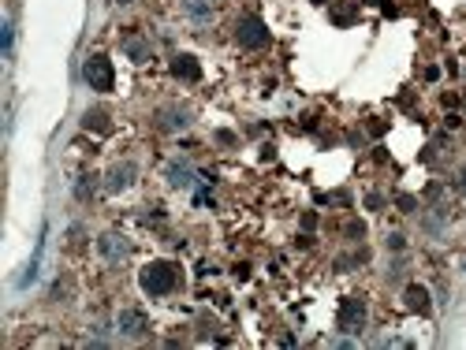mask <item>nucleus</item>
Instances as JSON below:
<instances>
[{
  "mask_svg": "<svg viewBox=\"0 0 466 350\" xmlns=\"http://www.w3.org/2000/svg\"><path fill=\"white\" fill-rule=\"evenodd\" d=\"M139 283H142V291L150 294V298H164V294H172L179 287V272H176L172 261H150L142 269Z\"/></svg>",
  "mask_w": 466,
  "mask_h": 350,
  "instance_id": "f257e3e1",
  "label": "nucleus"
},
{
  "mask_svg": "<svg viewBox=\"0 0 466 350\" xmlns=\"http://www.w3.org/2000/svg\"><path fill=\"white\" fill-rule=\"evenodd\" d=\"M82 79L90 82V90H97V94H108V90L116 86V71H112V60L108 56H90L86 63H82Z\"/></svg>",
  "mask_w": 466,
  "mask_h": 350,
  "instance_id": "f03ea898",
  "label": "nucleus"
},
{
  "mask_svg": "<svg viewBox=\"0 0 466 350\" xmlns=\"http://www.w3.org/2000/svg\"><path fill=\"white\" fill-rule=\"evenodd\" d=\"M235 41H239L243 49H265V45L272 41V34L258 15H243V19L235 23Z\"/></svg>",
  "mask_w": 466,
  "mask_h": 350,
  "instance_id": "7ed1b4c3",
  "label": "nucleus"
},
{
  "mask_svg": "<svg viewBox=\"0 0 466 350\" xmlns=\"http://www.w3.org/2000/svg\"><path fill=\"white\" fill-rule=\"evenodd\" d=\"M336 328L347 331V336H354V331L365 328V302L358 294H347L340 302V317H336Z\"/></svg>",
  "mask_w": 466,
  "mask_h": 350,
  "instance_id": "20e7f679",
  "label": "nucleus"
},
{
  "mask_svg": "<svg viewBox=\"0 0 466 350\" xmlns=\"http://www.w3.org/2000/svg\"><path fill=\"white\" fill-rule=\"evenodd\" d=\"M168 68H172V75H176L179 82H198V79H202V63L190 56V52H176Z\"/></svg>",
  "mask_w": 466,
  "mask_h": 350,
  "instance_id": "39448f33",
  "label": "nucleus"
},
{
  "mask_svg": "<svg viewBox=\"0 0 466 350\" xmlns=\"http://www.w3.org/2000/svg\"><path fill=\"white\" fill-rule=\"evenodd\" d=\"M120 331H123L127 339H139V336L150 331V317H145L142 309H123L120 313Z\"/></svg>",
  "mask_w": 466,
  "mask_h": 350,
  "instance_id": "423d86ee",
  "label": "nucleus"
},
{
  "mask_svg": "<svg viewBox=\"0 0 466 350\" xmlns=\"http://www.w3.org/2000/svg\"><path fill=\"white\" fill-rule=\"evenodd\" d=\"M123 52H127V56H131L134 63H145V60H150L153 56V45L150 41H145L142 38V34H123Z\"/></svg>",
  "mask_w": 466,
  "mask_h": 350,
  "instance_id": "0eeeda50",
  "label": "nucleus"
},
{
  "mask_svg": "<svg viewBox=\"0 0 466 350\" xmlns=\"http://www.w3.org/2000/svg\"><path fill=\"white\" fill-rule=\"evenodd\" d=\"M187 123H190L187 108H161V112H157V127H161V131H183Z\"/></svg>",
  "mask_w": 466,
  "mask_h": 350,
  "instance_id": "6e6552de",
  "label": "nucleus"
},
{
  "mask_svg": "<svg viewBox=\"0 0 466 350\" xmlns=\"http://www.w3.org/2000/svg\"><path fill=\"white\" fill-rule=\"evenodd\" d=\"M403 302L410 313H429L433 309V302H429V291L422 287V283H410V287L403 291Z\"/></svg>",
  "mask_w": 466,
  "mask_h": 350,
  "instance_id": "1a4fd4ad",
  "label": "nucleus"
},
{
  "mask_svg": "<svg viewBox=\"0 0 466 350\" xmlns=\"http://www.w3.org/2000/svg\"><path fill=\"white\" fill-rule=\"evenodd\" d=\"M97 250H101L108 261H120V257H127V243L120 235H101L97 238Z\"/></svg>",
  "mask_w": 466,
  "mask_h": 350,
  "instance_id": "9d476101",
  "label": "nucleus"
},
{
  "mask_svg": "<svg viewBox=\"0 0 466 350\" xmlns=\"http://www.w3.org/2000/svg\"><path fill=\"white\" fill-rule=\"evenodd\" d=\"M134 183V164H116L108 172V190H127Z\"/></svg>",
  "mask_w": 466,
  "mask_h": 350,
  "instance_id": "9b49d317",
  "label": "nucleus"
},
{
  "mask_svg": "<svg viewBox=\"0 0 466 350\" xmlns=\"http://www.w3.org/2000/svg\"><path fill=\"white\" fill-rule=\"evenodd\" d=\"M168 179L176 183V187H190L194 183V172H190V164H168Z\"/></svg>",
  "mask_w": 466,
  "mask_h": 350,
  "instance_id": "f8f14e48",
  "label": "nucleus"
},
{
  "mask_svg": "<svg viewBox=\"0 0 466 350\" xmlns=\"http://www.w3.org/2000/svg\"><path fill=\"white\" fill-rule=\"evenodd\" d=\"M82 127H86V131H108V112H101V108H94V112H86L82 116Z\"/></svg>",
  "mask_w": 466,
  "mask_h": 350,
  "instance_id": "ddd939ff",
  "label": "nucleus"
},
{
  "mask_svg": "<svg viewBox=\"0 0 466 350\" xmlns=\"http://www.w3.org/2000/svg\"><path fill=\"white\" fill-rule=\"evenodd\" d=\"M187 12L198 15V19H205V15L213 12V4H205V0H187Z\"/></svg>",
  "mask_w": 466,
  "mask_h": 350,
  "instance_id": "4468645a",
  "label": "nucleus"
},
{
  "mask_svg": "<svg viewBox=\"0 0 466 350\" xmlns=\"http://www.w3.org/2000/svg\"><path fill=\"white\" fill-rule=\"evenodd\" d=\"M414 205H418V201L410 194H399V209H403V213H414Z\"/></svg>",
  "mask_w": 466,
  "mask_h": 350,
  "instance_id": "2eb2a0df",
  "label": "nucleus"
},
{
  "mask_svg": "<svg viewBox=\"0 0 466 350\" xmlns=\"http://www.w3.org/2000/svg\"><path fill=\"white\" fill-rule=\"evenodd\" d=\"M347 235H351V238H362V235H365V224H347Z\"/></svg>",
  "mask_w": 466,
  "mask_h": 350,
  "instance_id": "dca6fc26",
  "label": "nucleus"
},
{
  "mask_svg": "<svg viewBox=\"0 0 466 350\" xmlns=\"http://www.w3.org/2000/svg\"><path fill=\"white\" fill-rule=\"evenodd\" d=\"M455 190H459V194L466 198V168H463L459 175H455Z\"/></svg>",
  "mask_w": 466,
  "mask_h": 350,
  "instance_id": "f3484780",
  "label": "nucleus"
},
{
  "mask_svg": "<svg viewBox=\"0 0 466 350\" xmlns=\"http://www.w3.org/2000/svg\"><path fill=\"white\" fill-rule=\"evenodd\" d=\"M4 52H12V23H4Z\"/></svg>",
  "mask_w": 466,
  "mask_h": 350,
  "instance_id": "a211bd4d",
  "label": "nucleus"
},
{
  "mask_svg": "<svg viewBox=\"0 0 466 350\" xmlns=\"http://www.w3.org/2000/svg\"><path fill=\"white\" fill-rule=\"evenodd\" d=\"M388 246L392 250H403V235H388Z\"/></svg>",
  "mask_w": 466,
  "mask_h": 350,
  "instance_id": "6ab92c4d",
  "label": "nucleus"
},
{
  "mask_svg": "<svg viewBox=\"0 0 466 350\" xmlns=\"http://www.w3.org/2000/svg\"><path fill=\"white\" fill-rule=\"evenodd\" d=\"M116 4H134V0H116Z\"/></svg>",
  "mask_w": 466,
  "mask_h": 350,
  "instance_id": "aec40b11",
  "label": "nucleus"
},
{
  "mask_svg": "<svg viewBox=\"0 0 466 350\" xmlns=\"http://www.w3.org/2000/svg\"><path fill=\"white\" fill-rule=\"evenodd\" d=\"M314 4H328V0H314Z\"/></svg>",
  "mask_w": 466,
  "mask_h": 350,
  "instance_id": "412c9836",
  "label": "nucleus"
}]
</instances>
